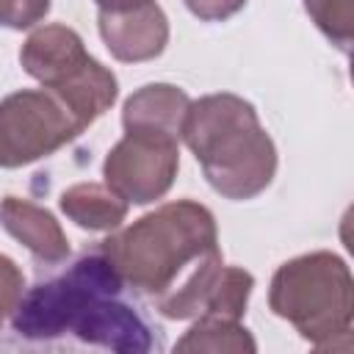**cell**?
<instances>
[{
  "label": "cell",
  "instance_id": "e0dca14e",
  "mask_svg": "<svg viewBox=\"0 0 354 354\" xmlns=\"http://www.w3.org/2000/svg\"><path fill=\"white\" fill-rule=\"evenodd\" d=\"M183 3L202 22H224L246 6V0H183Z\"/></svg>",
  "mask_w": 354,
  "mask_h": 354
},
{
  "label": "cell",
  "instance_id": "ba28073f",
  "mask_svg": "<svg viewBox=\"0 0 354 354\" xmlns=\"http://www.w3.org/2000/svg\"><path fill=\"white\" fill-rule=\"evenodd\" d=\"M97 25L111 55L124 64L152 61L169 44V19L155 0L119 11H100Z\"/></svg>",
  "mask_w": 354,
  "mask_h": 354
},
{
  "label": "cell",
  "instance_id": "7c38bea8",
  "mask_svg": "<svg viewBox=\"0 0 354 354\" xmlns=\"http://www.w3.org/2000/svg\"><path fill=\"white\" fill-rule=\"evenodd\" d=\"M177 351H254L257 343L252 332L241 321L230 318H213V315H199L194 326L177 340Z\"/></svg>",
  "mask_w": 354,
  "mask_h": 354
},
{
  "label": "cell",
  "instance_id": "ac0fdd59",
  "mask_svg": "<svg viewBox=\"0 0 354 354\" xmlns=\"http://www.w3.org/2000/svg\"><path fill=\"white\" fill-rule=\"evenodd\" d=\"M100 6V11H119V8H130V6H141L149 0H94Z\"/></svg>",
  "mask_w": 354,
  "mask_h": 354
},
{
  "label": "cell",
  "instance_id": "277c9868",
  "mask_svg": "<svg viewBox=\"0 0 354 354\" xmlns=\"http://www.w3.org/2000/svg\"><path fill=\"white\" fill-rule=\"evenodd\" d=\"M268 307L313 348H348L354 321V279L343 257L307 252L277 268Z\"/></svg>",
  "mask_w": 354,
  "mask_h": 354
},
{
  "label": "cell",
  "instance_id": "9a60e30c",
  "mask_svg": "<svg viewBox=\"0 0 354 354\" xmlns=\"http://www.w3.org/2000/svg\"><path fill=\"white\" fill-rule=\"evenodd\" d=\"M50 6L53 0H0V28L8 30L36 28L47 17Z\"/></svg>",
  "mask_w": 354,
  "mask_h": 354
},
{
  "label": "cell",
  "instance_id": "52a82bcc",
  "mask_svg": "<svg viewBox=\"0 0 354 354\" xmlns=\"http://www.w3.org/2000/svg\"><path fill=\"white\" fill-rule=\"evenodd\" d=\"M180 169V138L124 130L102 163L105 185L127 205H149L169 194Z\"/></svg>",
  "mask_w": 354,
  "mask_h": 354
},
{
  "label": "cell",
  "instance_id": "5b68a950",
  "mask_svg": "<svg viewBox=\"0 0 354 354\" xmlns=\"http://www.w3.org/2000/svg\"><path fill=\"white\" fill-rule=\"evenodd\" d=\"M22 69L44 88L55 91L86 124L97 122L119 94L116 75L88 55L77 30L66 25H39L19 50Z\"/></svg>",
  "mask_w": 354,
  "mask_h": 354
},
{
  "label": "cell",
  "instance_id": "5bb4252c",
  "mask_svg": "<svg viewBox=\"0 0 354 354\" xmlns=\"http://www.w3.org/2000/svg\"><path fill=\"white\" fill-rule=\"evenodd\" d=\"M304 11L340 53H348L354 39V0H304Z\"/></svg>",
  "mask_w": 354,
  "mask_h": 354
},
{
  "label": "cell",
  "instance_id": "6da1fadb",
  "mask_svg": "<svg viewBox=\"0 0 354 354\" xmlns=\"http://www.w3.org/2000/svg\"><path fill=\"white\" fill-rule=\"evenodd\" d=\"M124 290L127 285L100 246L83 252L61 274L22 293L8 346L147 354L155 348L152 329Z\"/></svg>",
  "mask_w": 354,
  "mask_h": 354
},
{
  "label": "cell",
  "instance_id": "3957f363",
  "mask_svg": "<svg viewBox=\"0 0 354 354\" xmlns=\"http://www.w3.org/2000/svg\"><path fill=\"white\" fill-rule=\"evenodd\" d=\"M180 138L202 166L207 185L224 199H254L277 174V147L254 105L238 94L191 100Z\"/></svg>",
  "mask_w": 354,
  "mask_h": 354
},
{
  "label": "cell",
  "instance_id": "2e32d148",
  "mask_svg": "<svg viewBox=\"0 0 354 354\" xmlns=\"http://www.w3.org/2000/svg\"><path fill=\"white\" fill-rule=\"evenodd\" d=\"M22 293H25V274H22V268L8 254H0V329H3L6 321H11Z\"/></svg>",
  "mask_w": 354,
  "mask_h": 354
},
{
  "label": "cell",
  "instance_id": "7a4b0ae2",
  "mask_svg": "<svg viewBox=\"0 0 354 354\" xmlns=\"http://www.w3.org/2000/svg\"><path fill=\"white\" fill-rule=\"evenodd\" d=\"M100 249L122 282L171 321H188L202 313L207 290L224 266L216 218L194 199L155 207L108 235Z\"/></svg>",
  "mask_w": 354,
  "mask_h": 354
},
{
  "label": "cell",
  "instance_id": "9c48e42d",
  "mask_svg": "<svg viewBox=\"0 0 354 354\" xmlns=\"http://www.w3.org/2000/svg\"><path fill=\"white\" fill-rule=\"evenodd\" d=\"M0 227L19 241L33 260L41 266H58L69 254V241L66 232L61 230L58 218L47 210L39 207L28 199L19 196H3L0 199Z\"/></svg>",
  "mask_w": 354,
  "mask_h": 354
},
{
  "label": "cell",
  "instance_id": "30bf717a",
  "mask_svg": "<svg viewBox=\"0 0 354 354\" xmlns=\"http://www.w3.org/2000/svg\"><path fill=\"white\" fill-rule=\"evenodd\" d=\"M191 97L171 83H147L124 100L122 124L124 130H144L180 138Z\"/></svg>",
  "mask_w": 354,
  "mask_h": 354
},
{
  "label": "cell",
  "instance_id": "8992f818",
  "mask_svg": "<svg viewBox=\"0 0 354 354\" xmlns=\"http://www.w3.org/2000/svg\"><path fill=\"white\" fill-rule=\"evenodd\" d=\"M88 124L50 88H19L0 100V169L41 160Z\"/></svg>",
  "mask_w": 354,
  "mask_h": 354
},
{
  "label": "cell",
  "instance_id": "4fadbf2b",
  "mask_svg": "<svg viewBox=\"0 0 354 354\" xmlns=\"http://www.w3.org/2000/svg\"><path fill=\"white\" fill-rule=\"evenodd\" d=\"M254 288V277L246 268L238 266H221V271L216 274L207 299L202 304L199 315H213V318H230V321H241L249 304ZM196 315V318H199Z\"/></svg>",
  "mask_w": 354,
  "mask_h": 354
},
{
  "label": "cell",
  "instance_id": "8fae6325",
  "mask_svg": "<svg viewBox=\"0 0 354 354\" xmlns=\"http://www.w3.org/2000/svg\"><path fill=\"white\" fill-rule=\"evenodd\" d=\"M64 216L88 232H113L127 218V202L105 183H75L58 199Z\"/></svg>",
  "mask_w": 354,
  "mask_h": 354
}]
</instances>
